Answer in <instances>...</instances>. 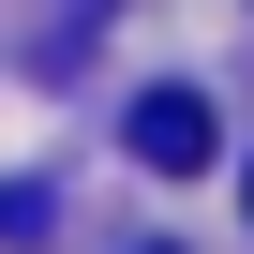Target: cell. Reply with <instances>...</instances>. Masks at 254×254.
Segmentation results:
<instances>
[{"label":"cell","mask_w":254,"mask_h":254,"mask_svg":"<svg viewBox=\"0 0 254 254\" xmlns=\"http://www.w3.org/2000/svg\"><path fill=\"white\" fill-rule=\"evenodd\" d=\"M209 135H224L209 90H135V165H150V180H194V165H209Z\"/></svg>","instance_id":"cell-1"},{"label":"cell","mask_w":254,"mask_h":254,"mask_svg":"<svg viewBox=\"0 0 254 254\" xmlns=\"http://www.w3.org/2000/svg\"><path fill=\"white\" fill-rule=\"evenodd\" d=\"M15 239H45V180H0V254Z\"/></svg>","instance_id":"cell-2"},{"label":"cell","mask_w":254,"mask_h":254,"mask_svg":"<svg viewBox=\"0 0 254 254\" xmlns=\"http://www.w3.org/2000/svg\"><path fill=\"white\" fill-rule=\"evenodd\" d=\"M75 15H90V30H105V0H75Z\"/></svg>","instance_id":"cell-3"},{"label":"cell","mask_w":254,"mask_h":254,"mask_svg":"<svg viewBox=\"0 0 254 254\" xmlns=\"http://www.w3.org/2000/svg\"><path fill=\"white\" fill-rule=\"evenodd\" d=\"M135 254H180V239H135Z\"/></svg>","instance_id":"cell-4"}]
</instances>
